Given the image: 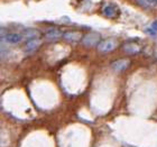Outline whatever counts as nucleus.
Returning <instances> with one entry per match:
<instances>
[{
  "instance_id": "nucleus-1",
  "label": "nucleus",
  "mask_w": 157,
  "mask_h": 147,
  "mask_svg": "<svg viewBox=\"0 0 157 147\" xmlns=\"http://www.w3.org/2000/svg\"><path fill=\"white\" fill-rule=\"evenodd\" d=\"M118 47V41L116 38H105L98 45V51L100 53H110Z\"/></svg>"
},
{
  "instance_id": "nucleus-2",
  "label": "nucleus",
  "mask_w": 157,
  "mask_h": 147,
  "mask_svg": "<svg viewBox=\"0 0 157 147\" xmlns=\"http://www.w3.org/2000/svg\"><path fill=\"white\" fill-rule=\"evenodd\" d=\"M81 42L83 45L88 46V47H93L95 45H99L101 41H100V35L98 33L92 32V33H88L86 35H84Z\"/></svg>"
},
{
  "instance_id": "nucleus-3",
  "label": "nucleus",
  "mask_w": 157,
  "mask_h": 147,
  "mask_svg": "<svg viewBox=\"0 0 157 147\" xmlns=\"http://www.w3.org/2000/svg\"><path fill=\"white\" fill-rule=\"evenodd\" d=\"M23 39H24V35H20V34H16V33L3 34L2 37H1V41L3 43H6V44H8V45H17L20 42H23Z\"/></svg>"
},
{
  "instance_id": "nucleus-4",
  "label": "nucleus",
  "mask_w": 157,
  "mask_h": 147,
  "mask_svg": "<svg viewBox=\"0 0 157 147\" xmlns=\"http://www.w3.org/2000/svg\"><path fill=\"white\" fill-rule=\"evenodd\" d=\"M130 65V61L127 59H120L111 63V69L116 72H122L126 69H128V66Z\"/></svg>"
},
{
  "instance_id": "nucleus-5",
  "label": "nucleus",
  "mask_w": 157,
  "mask_h": 147,
  "mask_svg": "<svg viewBox=\"0 0 157 147\" xmlns=\"http://www.w3.org/2000/svg\"><path fill=\"white\" fill-rule=\"evenodd\" d=\"M63 38L65 39L66 42L78 43V42H80V41H82L83 36H82V34L78 33V32H66V33H64V35H63Z\"/></svg>"
},
{
  "instance_id": "nucleus-6",
  "label": "nucleus",
  "mask_w": 157,
  "mask_h": 147,
  "mask_svg": "<svg viewBox=\"0 0 157 147\" xmlns=\"http://www.w3.org/2000/svg\"><path fill=\"white\" fill-rule=\"evenodd\" d=\"M64 34H62L61 30H59L57 28H49V29L46 30V34H45V38L47 41H56V39H59V37H63Z\"/></svg>"
},
{
  "instance_id": "nucleus-7",
  "label": "nucleus",
  "mask_w": 157,
  "mask_h": 147,
  "mask_svg": "<svg viewBox=\"0 0 157 147\" xmlns=\"http://www.w3.org/2000/svg\"><path fill=\"white\" fill-rule=\"evenodd\" d=\"M39 45H40L39 39H29V41H27L26 45H25V51H26V53H33L38 48Z\"/></svg>"
},
{
  "instance_id": "nucleus-8",
  "label": "nucleus",
  "mask_w": 157,
  "mask_h": 147,
  "mask_svg": "<svg viewBox=\"0 0 157 147\" xmlns=\"http://www.w3.org/2000/svg\"><path fill=\"white\" fill-rule=\"evenodd\" d=\"M124 51L128 54H138V53L140 52L141 48L140 46L137 45L136 43H127V44H124Z\"/></svg>"
},
{
  "instance_id": "nucleus-9",
  "label": "nucleus",
  "mask_w": 157,
  "mask_h": 147,
  "mask_svg": "<svg viewBox=\"0 0 157 147\" xmlns=\"http://www.w3.org/2000/svg\"><path fill=\"white\" fill-rule=\"evenodd\" d=\"M102 13L103 15L109 18H115L118 15V10L113 5H105L103 8H102Z\"/></svg>"
},
{
  "instance_id": "nucleus-10",
  "label": "nucleus",
  "mask_w": 157,
  "mask_h": 147,
  "mask_svg": "<svg viewBox=\"0 0 157 147\" xmlns=\"http://www.w3.org/2000/svg\"><path fill=\"white\" fill-rule=\"evenodd\" d=\"M141 7L151 8V7L157 6V0H136Z\"/></svg>"
},
{
  "instance_id": "nucleus-11",
  "label": "nucleus",
  "mask_w": 157,
  "mask_h": 147,
  "mask_svg": "<svg viewBox=\"0 0 157 147\" xmlns=\"http://www.w3.org/2000/svg\"><path fill=\"white\" fill-rule=\"evenodd\" d=\"M37 36H38V32L34 29H29V30H27L26 33H24V37L28 38V41H29V39H35Z\"/></svg>"
},
{
  "instance_id": "nucleus-12",
  "label": "nucleus",
  "mask_w": 157,
  "mask_h": 147,
  "mask_svg": "<svg viewBox=\"0 0 157 147\" xmlns=\"http://www.w3.org/2000/svg\"><path fill=\"white\" fill-rule=\"evenodd\" d=\"M145 32H146L149 36H153V37L157 36V32L154 29V28H151H151H146V29H145Z\"/></svg>"
},
{
  "instance_id": "nucleus-13",
  "label": "nucleus",
  "mask_w": 157,
  "mask_h": 147,
  "mask_svg": "<svg viewBox=\"0 0 157 147\" xmlns=\"http://www.w3.org/2000/svg\"><path fill=\"white\" fill-rule=\"evenodd\" d=\"M151 28H154V29L157 32V19L153 21V24H151Z\"/></svg>"
}]
</instances>
